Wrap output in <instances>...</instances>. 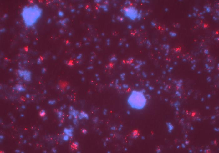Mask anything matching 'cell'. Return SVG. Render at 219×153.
Instances as JSON below:
<instances>
[{
  "label": "cell",
  "mask_w": 219,
  "mask_h": 153,
  "mask_svg": "<svg viewBox=\"0 0 219 153\" xmlns=\"http://www.w3.org/2000/svg\"><path fill=\"white\" fill-rule=\"evenodd\" d=\"M43 11L36 4L25 6L22 9L21 15L24 23L27 28L33 27L41 18Z\"/></svg>",
  "instance_id": "6da1fadb"
},
{
  "label": "cell",
  "mask_w": 219,
  "mask_h": 153,
  "mask_svg": "<svg viewBox=\"0 0 219 153\" xmlns=\"http://www.w3.org/2000/svg\"><path fill=\"white\" fill-rule=\"evenodd\" d=\"M45 115V112L44 110H42L40 113V115L41 116H43Z\"/></svg>",
  "instance_id": "3957f363"
},
{
  "label": "cell",
  "mask_w": 219,
  "mask_h": 153,
  "mask_svg": "<svg viewBox=\"0 0 219 153\" xmlns=\"http://www.w3.org/2000/svg\"><path fill=\"white\" fill-rule=\"evenodd\" d=\"M127 102L132 108L140 110L143 109L145 107L147 103V99L142 92L133 90L129 96Z\"/></svg>",
  "instance_id": "7a4b0ae2"
}]
</instances>
